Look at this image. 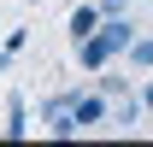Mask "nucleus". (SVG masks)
Wrapping results in <instances>:
<instances>
[{"mask_svg": "<svg viewBox=\"0 0 153 147\" xmlns=\"http://www.w3.org/2000/svg\"><path fill=\"white\" fill-rule=\"evenodd\" d=\"M130 65L135 71H153V36L147 41H130Z\"/></svg>", "mask_w": 153, "mask_h": 147, "instance_id": "nucleus-6", "label": "nucleus"}, {"mask_svg": "<svg viewBox=\"0 0 153 147\" xmlns=\"http://www.w3.org/2000/svg\"><path fill=\"white\" fill-rule=\"evenodd\" d=\"M100 24H106V12H100L94 0H82V6H71V24H65V30H71V41H88Z\"/></svg>", "mask_w": 153, "mask_h": 147, "instance_id": "nucleus-3", "label": "nucleus"}, {"mask_svg": "<svg viewBox=\"0 0 153 147\" xmlns=\"http://www.w3.org/2000/svg\"><path fill=\"white\" fill-rule=\"evenodd\" d=\"M24 6H36V0H24Z\"/></svg>", "mask_w": 153, "mask_h": 147, "instance_id": "nucleus-11", "label": "nucleus"}, {"mask_svg": "<svg viewBox=\"0 0 153 147\" xmlns=\"http://www.w3.org/2000/svg\"><path fill=\"white\" fill-rule=\"evenodd\" d=\"M41 118H47L53 135H76V94H53V100L41 106Z\"/></svg>", "mask_w": 153, "mask_h": 147, "instance_id": "nucleus-2", "label": "nucleus"}, {"mask_svg": "<svg viewBox=\"0 0 153 147\" xmlns=\"http://www.w3.org/2000/svg\"><path fill=\"white\" fill-rule=\"evenodd\" d=\"M24 135V94H12L6 100V141H18Z\"/></svg>", "mask_w": 153, "mask_h": 147, "instance_id": "nucleus-5", "label": "nucleus"}, {"mask_svg": "<svg viewBox=\"0 0 153 147\" xmlns=\"http://www.w3.org/2000/svg\"><path fill=\"white\" fill-rule=\"evenodd\" d=\"M141 112H147V106H141V100H124V106H118V124L130 129V124H135V118H141Z\"/></svg>", "mask_w": 153, "mask_h": 147, "instance_id": "nucleus-7", "label": "nucleus"}, {"mask_svg": "<svg viewBox=\"0 0 153 147\" xmlns=\"http://www.w3.org/2000/svg\"><path fill=\"white\" fill-rule=\"evenodd\" d=\"M106 112H112V100H106V88H100V94H76V129L100 124Z\"/></svg>", "mask_w": 153, "mask_h": 147, "instance_id": "nucleus-4", "label": "nucleus"}, {"mask_svg": "<svg viewBox=\"0 0 153 147\" xmlns=\"http://www.w3.org/2000/svg\"><path fill=\"white\" fill-rule=\"evenodd\" d=\"M100 12H106V18H124V0H94Z\"/></svg>", "mask_w": 153, "mask_h": 147, "instance_id": "nucleus-8", "label": "nucleus"}, {"mask_svg": "<svg viewBox=\"0 0 153 147\" xmlns=\"http://www.w3.org/2000/svg\"><path fill=\"white\" fill-rule=\"evenodd\" d=\"M141 106H147V112H153V82H147V88H141Z\"/></svg>", "mask_w": 153, "mask_h": 147, "instance_id": "nucleus-10", "label": "nucleus"}, {"mask_svg": "<svg viewBox=\"0 0 153 147\" xmlns=\"http://www.w3.org/2000/svg\"><path fill=\"white\" fill-rule=\"evenodd\" d=\"M130 41H135V24H130V18H106L88 41H76V53H82V71H94V76H100L118 53H130Z\"/></svg>", "mask_w": 153, "mask_h": 147, "instance_id": "nucleus-1", "label": "nucleus"}, {"mask_svg": "<svg viewBox=\"0 0 153 147\" xmlns=\"http://www.w3.org/2000/svg\"><path fill=\"white\" fill-rule=\"evenodd\" d=\"M18 59V47H0V76H6V65Z\"/></svg>", "mask_w": 153, "mask_h": 147, "instance_id": "nucleus-9", "label": "nucleus"}]
</instances>
